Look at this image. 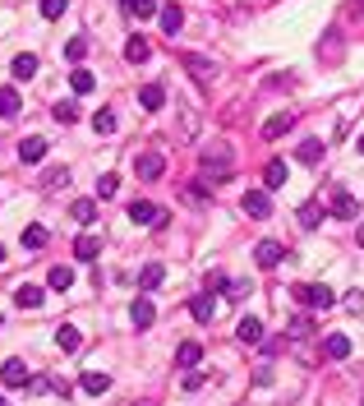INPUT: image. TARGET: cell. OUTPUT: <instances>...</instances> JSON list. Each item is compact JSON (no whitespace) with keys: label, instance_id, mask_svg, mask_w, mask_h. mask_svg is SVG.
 I'll return each mask as SVG.
<instances>
[{"label":"cell","instance_id":"277c9868","mask_svg":"<svg viewBox=\"0 0 364 406\" xmlns=\"http://www.w3.org/2000/svg\"><path fill=\"white\" fill-rule=\"evenodd\" d=\"M281 259H286V245H277V240H258L254 245V264L258 268H277Z\"/></svg>","mask_w":364,"mask_h":406},{"label":"cell","instance_id":"1f68e13d","mask_svg":"<svg viewBox=\"0 0 364 406\" xmlns=\"http://www.w3.org/2000/svg\"><path fill=\"white\" fill-rule=\"evenodd\" d=\"M203 167H208V171H217V175H226V171H231V157H226V153H203Z\"/></svg>","mask_w":364,"mask_h":406},{"label":"cell","instance_id":"cb8c5ba5","mask_svg":"<svg viewBox=\"0 0 364 406\" xmlns=\"http://www.w3.org/2000/svg\"><path fill=\"white\" fill-rule=\"evenodd\" d=\"M180 65L194 78H213V61H203V56H180Z\"/></svg>","mask_w":364,"mask_h":406},{"label":"cell","instance_id":"f35d334b","mask_svg":"<svg viewBox=\"0 0 364 406\" xmlns=\"http://www.w3.org/2000/svg\"><path fill=\"white\" fill-rule=\"evenodd\" d=\"M309 332H314V319H309V314L290 319V337H309Z\"/></svg>","mask_w":364,"mask_h":406},{"label":"cell","instance_id":"f1b7e54d","mask_svg":"<svg viewBox=\"0 0 364 406\" xmlns=\"http://www.w3.org/2000/svg\"><path fill=\"white\" fill-rule=\"evenodd\" d=\"M295 157H300V162H309V167H314V162H319V157H323V143H319V139H304L300 148H295Z\"/></svg>","mask_w":364,"mask_h":406},{"label":"cell","instance_id":"d6a6232c","mask_svg":"<svg viewBox=\"0 0 364 406\" xmlns=\"http://www.w3.org/2000/svg\"><path fill=\"white\" fill-rule=\"evenodd\" d=\"M69 83H74V93H92V88H97L92 70H74V74H69Z\"/></svg>","mask_w":364,"mask_h":406},{"label":"cell","instance_id":"8d00e7d4","mask_svg":"<svg viewBox=\"0 0 364 406\" xmlns=\"http://www.w3.org/2000/svg\"><path fill=\"white\" fill-rule=\"evenodd\" d=\"M129 14L152 19V14H162V10H157V0H129Z\"/></svg>","mask_w":364,"mask_h":406},{"label":"cell","instance_id":"6da1fadb","mask_svg":"<svg viewBox=\"0 0 364 406\" xmlns=\"http://www.w3.org/2000/svg\"><path fill=\"white\" fill-rule=\"evenodd\" d=\"M295 300H300L304 310H332L336 296L323 286V281H304V286H295Z\"/></svg>","mask_w":364,"mask_h":406},{"label":"cell","instance_id":"44dd1931","mask_svg":"<svg viewBox=\"0 0 364 406\" xmlns=\"http://www.w3.org/2000/svg\"><path fill=\"white\" fill-rule=\"evenodd\" d=\"M46 281H51V291H69V286H74V268L56 264V268H51V277H46Z\"/></svg>","mask_w":364,"mask_h":406},{"label":"cell","instance_id":"7a4b0ae2","mask_svg":"<svg viewBox=\"0 0 364 406\" xmlns=\"http://www.w3.org/2000/svg\"><path fill=\"white\" fill-rule=\"evenodd\" d=\"M129 222H138V226H162V222H171V217H167V208H157V203H148V199H134L129 203Z\"/></svg>","mask_w":364,"mask_h":406},{"label":"cell","instance_id":"5bb4252c","mask_svg":"<svg viewBox=\"0 0 364 406\" xmlns=\"http://www.w3.org/2000/svg\"><path fill=\"white\" fill-rule=\"evenodd\" d=\"M323 351H328V360H346L350 356V337L346 332H332V337L323 342Z\"/></svg>","mask_w":364,"mask_h":406},{"label":"cell","instance_id":"8fae6325","mask_svg":"<svg viewBox=\"0 0 364 406\" xmlns=\"http://www.w3.org/2000/svg\"><path fill=\"white\" fill-rule=\"evenodd\" d=\"M46 157V139H23L19 143V162H28V167H37Z\"/></svg>","mask_w":364,"mask_h":406},{"label":"cell","instance_id":"d6986e66","mask_svg":"<svg viewBox=\"0 0 364 406\" xmlns=\"http://www.w3.org/2000/svg\"><path fill=\"white\" fill-rule=\"evenodd\" d=\"M235 332H240L244 346H258V342H263V323H258V319H240V328H235Z\"/></svg>","mask_w":364,"mask_h":406},{"label":"cell","instance_id":"5b68a950","mask_svg":"<svg viewBox=\"0 0 364 406\" xmlns=\"http://www.w3.org/2000/svg\"><path fill=\"white\" fill-rule=\"evenodd\" d=\"M0 378H5V388H28L32 383L23 360H5V365H0Z\"/></svg>","mask_w":364,"mask_h":406},{"label":"cell","instance_id":"d590c367","mask_svg":"<svg viewBox=\"0 0 364 406\" xmlns=\"http://www.w3.org/2000/svg\"><path fill=\"white\" fill-rule=\"evenodd\" d=\"M92 129H97V134H116V116H111V111H97V116H92Z\"/></svg>","mask_w":364,"mask_h":406},{"label":"cell","instance_id":"7dc6e473","mask_svg":"<svg viewBox=\"0 0 364 406\" xmlns=\"http://www.w3.org/2000/svg\"><path fill=\"white\" fill-rule=\"evenodd\" d=\"M0 323H5V314H0Z\"/></svg>","mask_w":364,"mask_h":406},{"label":"cell","instance_id":"9c48e42d","mask_svg":"<svg viewBox=\"0 0 364 406\" xmlns=\"http://www.w3.org/2000/svg\"><path fill=\"white\" fill-rule=\"evenodd\" d=\"M129 319H134V328H152V319H157L152 300H148V296H138L134 305H129Z\"/></svg>","mask_w":364,"mask_h":406},{"label":"cell","instance_id":"e575fe53","mask_svg":"<svg viewBox=\"0 0 364 406\" xmlns=\"http://www.w3.org/2000/svg\"><path fill=\"white\" fill-rule=\"evenodd\" d=\"M116 189H120V175H116V171H107L102 180H97V199H111Z\"/></svg>","mask_w":364,"mask_h":406},{"label":"cell","instance_id":"e0dca14e","mask_svg":"<svg viewBox=\"0 0 364 406\" xmlns=\"http://www.w3.org/2000/svg\"><path fill=\"white\" fill-rule=\"evenodd\" d=\"M148 56H152L148 37H129V47H125V61H129V65H143Z\"/></svg>","mask_w":364,"mask_h":406},{"label":"cell","instance_id":"7402d4cb","mask_svg":"<svg viewBox=\"0 0 364 406\" xmlns=\"http://www.w3.org/2000/svg\"><path fill=\"white\" fill-rule=\"evenodd\" d=\"M56 346H61V351H78V346H83V337H78V328L61 323V328H56Z\"/></svg>","mask_w":364,"mask_h":406},{"label":"cell","instance_id":"d4e9b609","mask_svg":"<svg viewBox=\"0 0 364 406\" xmlns=\"http://www.w3.org/2000/svg\"><path fill=\"white\" fill-rule=\"evenodd\" d=\"M189 314H194V319H198V323H213V300H208V296H194V300H189Z\"/></svg>","mask_w":364,"mask_h":406},{"label":"cell","instance_id":"4dcf8cb0","mask_svg":"<svg viewBox=\"0 0 364 406\" xmlns=\"http://www.w3.org/2000/svg\"><path fill=\"white\" fill-rule=\"evenodd\" d=\"M51 116H56L61 125H74V120H78V102H56V111H51Z\"/></svg>","mask_w":364,"mask_h":406},{"label":"cell","instance_id":"4316f807","mask_svg":"<svg viewBox=\"0 0 364 406\" xmlns=\"http://www.w3.org/2000/svg\"><path fill=\"white\" fill-rule=\"evenodd\" d=\"M0 116H5V120H14L19 116V93L14 88H0Z\"/></svg>","mask_w":364,"mask_h":406},{"label":"cell","instance_id":"bcb514c9","mask_svg":"<svg viewBox=\"0 0 364 406\" xmlns=\"http://www.w3.org/2000/svg\"><path fill=\"white\" fill-rule=\"evenodd\" d=\"M0 406H10V402H5V397H0Z\"/></svg>","mask_w":364,"mask_h":406},{"label":"cell","instance_id":"ee69618b","mask_svg":"<svg viewBox=\"0 0 364 406\" xmlns=\"http://www.w3.org/2000/svg\"><path fill=\"white\" fill-rule=\"evenodd\" d=\"M360 245H364V226H360Z\"/></svg>","mask_w":364,"mask_h":406},{"label":"cell","instance_id":"30bf717a","mask_svg":"<svg viewBox=\"0 0 364 406\" xmlns=\"http://www.w3.org/2000/svg\"><path fill=\"white\" fill-rule=\"evenodd\" d=\"M281 185H286V162L272 157V162L263 167V189H281Z\"/></svg>","mask_w":364,"mask_h":406},{"label":"cell","instance_id":"f546056e","mask_svg":"<svg viewBox=\"0 0 364 406\" xmlns=\"http://www.w3.org/2000/svg\"><path fill=\"white\" fill-rule=\"evenodd\" d=\"M319 222H323V208H319V203H304V208H300V226H304V231H314Z\"/></svg>","mask_w":364,"mask_h":406},{"label":"cell","instance_id":"b9f144b4","mask_svg":"<svg viewBox=\"0 0 364 406\" xmlns=\"http://www.w3.org/2000/svg\"><path fill=\"white\" fill-rule=\"evenodd\" d=\"M346 310H350V314H364V296H360V291H355V296L346 300Z\"/></svg>","mask_w":364,"mask_h":406},{"label":"cell","instance_id":"f6af8a7d","mask_svg":"<svg viewBox=\"0 0 364 406\" xmlns=\"http://www.w3.org/2000/svg\"><path fill=\"white\" fill-rule=\"evenodd\" d=\"M360 153H364V134H360Z\"/></svg>","mask_w":364,"mask_h":406},{"label":"cell","instance_id":"4fadbf2b","mask_svg":"<svg viewBox=\"0 0 364 406\" xmlns=\"http://www.w3.org/2000/svg\"><path fill=\"white\" fill-rule=\"evenodd\" d=\"M162 277H167V268L162 264H143V273H138V291H157Z\"/></svg>","mask_w":364,"mask_h":406},{"label":"cell","instance_id":"ffe728a7","mask_svg":"<svg viewBox=\"0 0 364 406\" xmlns=\"http://www.w3.org/2000/svg\"><path fill=\"white\" fill-rule=\"evenodd\" d=\"M138 102H143L148 111H157L162 102H167V93H162V83H143V88H138Z\"/></svg>","mask_w":364,"mask_h":406},{"label":"cell","instance_id":"60d3db41","mask_svg":"<svg viewBox=\"0 0 364 406\" xmlns=\"http://www.w3.org/2000/svg\"><path fill=\"white\" fill-rule=\"evenodd\" d=\"M42 14L46 19H61L65 14V0H42Z\"/></svg>","mask_w":364,"mask_h":406},{"label":"cell","instance_id":"7bdbcfd3","mask_svg":"<svg viewBox=\"0 0 364 406\" xmlns=\"http://www.w3.org/2000/svg\"><path fill=\"white\" fill-rule=\"evenodd\" d=\"M0 264H5V245H0Z\"/></svg>","mask_w":364,"mask_h":406},{"label":"cell","instance_id":"ab89813d","mask_svg":"<svg viewBox=\"0 0 364 406\" xmlns=\"http://www.w3.org/2000/svg\"><path fill=\"white\" fill-rule=\"evenodd\" d=\"M65 56H69V61H83V56H88V42H83V37H74V42L65 47Z\"/></svg>","mask_w":364,"mask_h":406},{"label":"cell","instance_id":"ac0fdd59","mask_svg":"<svg viewBox=\"0 0 364 406\" xmlns=\"http://www.w3.org/2000/svg\"><path fill=\"white\" fill-rule=\"evenodd\" d=\"M69 217L88 226V222H97V203H92V199H74V203H69Z\"/></svg>","mask_w":364,"mask_h":406},{"label":"cell","instance_id":"3957f363","mask_svg":"<svg viewBox=\"0 0 364 406\" xmlns=\"http://www.w3.org/2000/svg\"><path fill=\"white\" fill-rule=\"evenodd\" d=\"M240 208L249 217H268V213H272V194H268V189H244Z\"/></svg>","mask_w":364,"mask_h":406},{"label":"cell","instance_id":"2e32d148","mask_svg":"<svg viewBox=\"0 0 364 406\" xmlns=\"http://www.w3.org/2000/svg\"><path fill=\"white\" fill-rule=\"evenodd\" d=\"M180 23H184V10H180V5H175V0H171V5H162V28H167L171 37L180 32Z\"/></svg>","mask_w":364,"mask_h":406},{"label":"cell","instance_id":"74e56055","mask_svg":"<svg viewBox=\"0 0 364 406\" xmlns=\"http://www.w3.org/2000/svg\"><path fill=\"white\" fill-rule=\"evenodd\" d=\"M42 185H46V189H56V185H69V171H65V167H51V171L42 175Z\"/></svg>","mask_w":364,"mask_h":406},{"label":"cell","instance_id":"836d02e7","mask_svg":"<svg viewBox=\"0 0 364 406\" xmlns=\"http://www.w3.org/2000/svg\"><path fill=\"white\" fill-rule=\"evenodd\" d=\"M37 74V56H14V78H32Z\"/></svg>","mask_w":364,"mask_h":406},{"label":"cell","instance_id":"52a82bcc","mask_svg":"<svg viewBox=\"0 0 364 406\" xmlns=\"http://www.w3.org/2000/svg\"><path fill=\"white\" fill-rule=\"evenodd\" d=\"M134 171L143 180H157V175L167 171V162H162V153H143V157H134Z\"/></svg>","mask_w":364,"mask_h":406},{"label":"cell","instance_id":"83f0119b","mask_svg":"<svg viewBox=\"0 0 364 406\" xmlns=\"http://www.w3.org/2000/svg\"><path fill=\"white\" fill-rule=\"evenodd\" d=\"M46 240H51V235H46V226H23V250H42Z\"/></svg>","mask_w":364,"mask_h":406},{"label":"cell","instance_id":"8992f818","mask_svg":"<svg viewBox=\"0 0 364 406\" xmlns=\"http://www.w3.org/2000/svg\"><path fill=\"white\" fill-rule=\"evenodd\" d=\"M355 213H360V203L350 199V189H341V185H336V189H332V217L350 222V217H355Z\"/></svg>","mask_w":364,"mask_h":406},{"label":"cell","instance_id":"9a60e30c","mask_svg":"<svg viewBox=\"0 0 364 406\" xmlns=\"http://www.w3.org/2000/svg\"><path fill=\"white\" fill-rule=\"evenodd\" d=\"M97 254H102V240H97V235H78L74 240V259H97Z\"/></svg>","mask_w":364,"mask_h":406},{"label":"cell","instance_id":"484cf974","mask_svg":"<svg viewBox=\"0 0 364 406\" xmlns=\"http://www.w3.org/2000/svg\"><path fill=\"white\" fill-rule=\"evenodd\" d=\"M107 388H111V378H107V374H97V370H88V374H83V392H92V397H102Z\"/></svg>","mask_w":364,"mask_h":406},{"label":"cell","instance_id":"c3c4849f","mask_svg":"<svg viewBox=\"0 0 364 406\" xmlns=\"http://www.w3.org/2000/svg\"><path fill=\"white\" fill-rule=\"evenodd\" d=\"M125 5H129V0H125Z\"/></svg>","mask_w":364,"mask_h":406},{"label":"cell","instance_id":"603a6c76","mask_svg":"<svg viewBox=\"0 0 364 406\" xmlns=\"http://www.w3.org/2000/svg\"><path fill=\"white\" fill-rule=\"evenodd\" d=\"M290 129V111H277L272 120H268V125H263V139H281V134H286Z\"/></svg>","mask_w":364,"mask_h":406},{"label":"cell","instance_id":"ba28073f","mask_svg":"<svg viewBox=\"0 0 364 406\" xmlns=\"http://www.w3.org/2000/svg\"><path fill=\"white\" fill-rule=\"evenodd\" d=\"M42 286H32V281H23V286H19V291H14V305H19V310H42Z\"/></svg>","mask_w":364,"mask_h":406},{"label":"cell","instance_id":"7c38bea8","mask_svg":"<svg viewBox=\"0 0 364 406\" xmlns=\"http://www.w3.org/2000/svg\"><path fill=\"white\" fill-rule=\"evenodd\" d=\"M198 360H203V346L198 342H180L175 346V365H180V370H194Z\"/></svg>","mask_w":364,"mask_h":406}]
</instances>
